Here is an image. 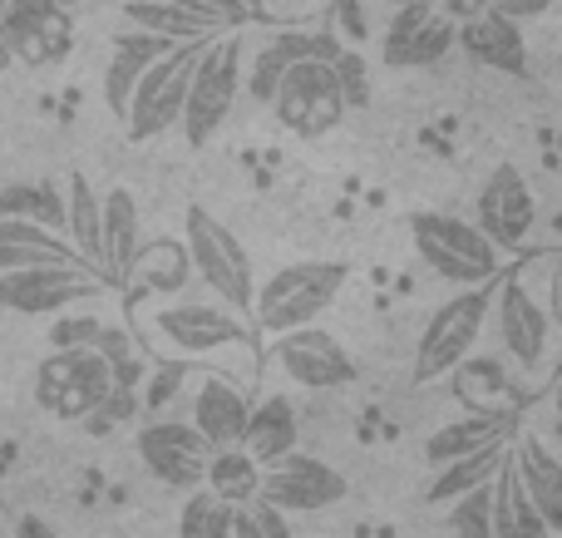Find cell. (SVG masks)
I'll use <instances>...</instances> for the list:
<instances>
[{
	"mask_svg": "<svg viewBox=\"0 0 562 538\" xmlns=\"http://www.w3.org/2000/svg\"><path fill=\"white\" fill-rule=\"evenodd\" d=\"M114 391V366L94 346H55L35 366V405L55 421H89Z\"/></svg>",
	"mask_w": 562,
	"mask_h": 538,
	"instance_id": "ba28073f",
	"label": "cell"
},
{
	"mask_svg": "<svg viewBox=\"0 0 562 538\" xmlns=\"http://www.w3.org/2000/svg\"><path fill=\"white\" fill-rule=\"evenodd\" d=\"M15 538H59V529H49V524L40 519V514H20Z\"/></svg>",
	"mask_w": 562,
	"mask_h": 538,
	"instance_id": "f6af8a7d",
	"label": "cell"
},
{
	"mask_svg": "<svg viewBox=\"0 0 562 538\" xmlns=\"http://www.w3.org/2000/svg\"><path fill=\"white\" fill-rule=\"evenodd\" d=\"M183 247L193 257V277L213 292V302L233 306V312H252V292H257V277H252V257H247L243 237L213 217L207 208H188V223H183Z\"/></svg>",
	"mask_w": 562,
	"mask_h": 538,
	"instance_id": "8992f818",
	"label": "cell"
},
{
	"mask_svg": "<svg viewBox=\"0 0 562 538\" xmlns=\"http://www.w3.org/2000/svg\"><path fill=\"white\" fill-rule=\"evenodd\" d=\"M247 411L252 401L243 395V385H233L227 376H203L193 391V430L203 435L213 450H227V445H243L247 430Z\"/></svg>",
	"mask_w": 562,
	"mask_h": 538,
	"instance_id": "44dd1931",
	"label": "cell"
},
{
	"mask_svg": "<svg viewBox=\"0 0 562 538\" xmlns=\"http://www.w3.org/2000/svg\"><path fill=\"white\" fill-rule=\"evenodd\" d=\"M148 341L173 361L188 356H217V351H257L252 322L223 302H164L144 316Z\"/></svg>",
	"mask_w": 562,
	"mask_h": 538,
	"instance_id": "277c9868",
	"label": "cell"
},
{
	"mask_svg": "<svg viewBox=\"0 0 562 538\" xmlns=\"http://www.w3.org/2000/svg\"><path fill=\"white\" fill-rule=\"evenodd\" d=\"M330 69H336V85L346 94V109H366L370 104V59L360 55V45H340L330 55Z\"/></svg>",
	"mask_w": 562,
	"mask_h": 538,
	"instance_id": "8d00e7d4",
	"label": "cell"
},
{
	"mask_svg": "<svg viewBox=\"0 0 562 538\" xmlns=\"http://www.w3.org/2000/svg\"><path fill=\"white\" fill-rule=\"evenodd\" d=\"M124 15H128V25L154 30V35L173 40V45H183V40H207V35H217L207 20H198L193 10L173 5V0H128Z\"/></svg>",
	"mask_w": 562,
	"mask_h": 538,
	"instance_id": "d6a6232c",
	"label": "cell"
},
{
	"mask_svg": "<svg viewBox=\"0 0 562 538\" xmlns=\"http://www.w3.org/2000/svg\"><path fill=\"white\" fill-rule=\"evenodd\" d=\"M173 5L193 10L213 30H243L247 25V0H173Z\"/></svg>",
	"mask_w": 562,
	"mask_h": 538,
	"instance_id": "ab89813d",
	"label": "cell"
},
{
	"mask_svg": "<svg viewBox=\"0 0 562 538\" xmlns=\"http://www.w3.org/2000/svg\"><path fill=\"white\" fill-rule=\"evenodd\" d=\"M474 223H479V233L494 247H504V253H518V247L533 237L538 198L514 164H498L494 173L484 178V188H479V198H474Z\"/></svg>",
	"mask_w": 562,
	"mask_h": 538,
	"instance_id": "9a60e30c",
	"label": "cell"
},
{
	"mask_svg": "<svg viewBox=\"0 0 562 538\" xmlns=\"http://www.w3.org/2000/svg\"><path fill=\"white\" fill-rule=\"evenodd\" d=\"M350 282V262H326V257H306V262H291L272 272L262 287L252 292V326L257 332H296L311 326L336 306V296Z\"/></svg>",
	"mask_w": 562,
	"mask_h": 538,
	"instance_id": "7a4b0ae2",
	"label": "cell"
},
{
	"mask_svg": "<svg viewBox=\"0 0 562 538\" xmlns=\"http://www.w3.org/2000/svg\"><path fill=\"white\" fill-rule=\"evenodd\" d=\"M488 524H494V538H553L543 514H538L533 500L524 494V480H518L508 455H504V464H498V474L488 480Z\"/></svg>",
	"mask_w": 562,
	"mask_h": 538,
	"instance_id": "484cf974",
	"label": "cell"
},
{
	"mask_svg": "<svg viewBox=\"0 0 562 538\" xmlns=\"http://www.w3.org/2000/svg\"><path fill=\"white\" fill-rule=\"evenodd\" d=\"M0 35L10 45V59L49 69L75 49V15L65 0H0Z\"/></svg>",
	"mask_w": 562,
	"mask_h": 538,
	"instance_id": "7c38bea8",
	"label": "cell"
},
{
	"mask_svg": "<svg viewBox=\"0 0 562 538\" xmlns=\"http://www.w3.org/2000/svg\"><path fill=\"white\" fill-rule=\"evenodd\" d=\"M553 296L562 302V257H558V267H553Z\"/></svg>",
	"mask_w": 562,
	"mask_h": 538,
	"instance_id": "bcb514c9",
	"label": "cell"
},
{
	"mask_svg": "<svg viewBox=\"0 0 562 538\" xmlns=\"http://www.w3.org/2000/svg\"><path fill=\"white\" fill-rule=\"evenodd\" d=\"M449 534L454 538H494V524H488V484L469 490L464 500L449 504Z\"/></svg>",
	"mask_w": 562,
	"mask_h": 538,
	"instance_id": "74e56055",
	"label": "cell"
},
{
	"mask_svg": "<svg viewBox=\"0 0 562 538\" xmlns=\"http://www.w3.org/2000/svg\"><path fill=\"white\" fill-rule=\"evenodd\" d=\"M99 292H104V277L89 272L85 262H35L0 272V312L20 316H55Z\"/></svg>",
	"mask_w": 562,
	"mask_h": 538,
	"instance_id": "8fae6325",
	"label": "cell"
},
{
	"mask_svg": "<svg viewBox=\"0 0 562 538\" xmlns=\"http://www.w3.org/2000/svg\"><path fill=\"white\" fill-rule=\"evenodd\" d=\"M168 49H173V40L154 35V30H138V25L124 30V35L114 40V55H109V69H104V104H109V114L124 119L138 75H144L158 55H168Z\"/></svg>",
	"mask_w": 562,
	"mask_h": 538,
	"instance_id": "cb8c5ba5",
	"label": "cell"
},
{
	"mask_svg": "<svg viewBox=\"0 0 562 538\" xmlns=\"http://www.w3.org/2000/svg\"><path fill=\"white\" fill-rule=\"evenodd\" d=\"M494 332H498V356L508 361L518 391H548L553 376L562 371V322L548 296L528 287L524 272H498L494 282Z\"/></svg>",
	"mask_w": 562,
	"mask_h": 538,
	"instance_id": "6da1fadb",
	"label": "cell"
},
{
	"mask_svg": "<svg viewBox=\"0 0 562 538\" xmlns=\"http://www.w3.org/2000/svg\"><path fill=\"white\" fill-rule=\"evenodd\" d=\"M435 10H439V15H449L454 25H464V20H474V15H484V10H494V0H435Z\"/></svg>",
	"mask_w": 562,
	"mask_h": 538,
	"instance_id": "ee69618b",
	"label": "cell"
},
{
	"mask_svg": "<svg viewBox=\"0 0 562 538\" xmlns=\"http://www.w3.org/2000/svg\"><path fill=\"white\" fill-rule=\"evenodd\" d=\"M454 49H464L474 65L494 69V75H514L524 79L528 75V40H524V25L508 20L504 10H484V15L464 20L454 35Z\"/></svg>",
	"mask_w": 562,
	"mask_h": 538,
	"instance_id": "d6986e66",
	"label": "cell"
},
{
	"mask_svg": "<svg viewBox=\"0 0 562 538\" xmlns=\"http://www.w3.org/2000/svg\"><path fill=\"white\" fill-rule=\"evenodd\" d=\"M198 45L203 40H183L173 45L168 55H158L154 65L138 75L134 94H128V109H124V128L134 144H148V138L168 134L183 114V94H188V75H193V59H198Z\"/></svg>",
	"mask_w": 562,
	"mask_h": 538,
	"instance_id": "30bf717a",
	"label": "cell"
},
{
	"mask_svg": "<svg viewBox=\"0 0 562 538\" xmlns=\"http://www.w3.org/2000/svg\"><path fill=\"white\" fill-rule=\"evenodd\" d=\"M508 460H514L518 480H524V494L533 500V509L543 514V524L558 538L562 534V460L538 440V435L508 440Z\"/></svg>",
	"mask_w": 562,
	"mask_h": 538,
	"instance_id": "603a6c76",
	"label": "cell"
},
{
	"mask_svg": "<svg viewBox=\"0 0 562 538\" xmlns=\"http://www.w3.org/2000/svg\"><path fill=\"white\" fill-rule=\"evenodd\" d=\"M35 262H79L75 247L65 233L30 217H0V272L15 267H35Z\"/></svg>",
	"mask_w": 562,
	"mask_h": 538,
	"instance_id": "4316f807",
	"label": "cell"
},
{
	"mask_svg": "<svg viewBox=\"0 0 562 538\" xmlns=\"http://www.w3.org/2000/svg\"><path fill=\"white\" fill-rule=\"evenodd\" d=\"M488 306H494V282L484 287H459L445 306H435V316L425 322L415 341V385L449 381L459 361L479 346L488 326Z\"/></svg>",
	"mask_w": 562,
	"mask_h": 538,
	"instance_id": "52a82bcc",
	"label": "cell"
},
{
	"mask_svg": "<svg viewBox=\"0 0 562 538\" xmlns=\"http://www.w3.org/2000/svg\"><path fill=\"white\" fill-rule=\"evenodd\" d=\"M65 5H75V0H65Z\"/></svg>",
	"mask_w": 562,
	"mask_h": 538,
	"instance_id": "f907efd6",
	"label": "cell"
},
{
	"mask_svg": "<svg viewBox=\"0 0 562 538\" xmlns=\"http://www.w3.org/2000/svg\"><path fill=\"white\" fill-rule=\"evenodd\" d=\"M0 217H30L65 233V193L55 183H0Z\"/></svg>",
	"mask_w": 562,
	"mask_h": 538,
	"instance_id": "836d02e7",
	"label": "cell"
},
{
	"mask_svg": "<svg viewBox=\"0 0 562 538\" xmlns=\"http://www.w3.org/2000/svg\"><path fill=\"white\" fill-rule=\"evenodd\" d=\"M301 440V415L291 405V395H262V401L247 411V430H243V450L252 455L257 464H272L286 450H296Z\"/></svg>",
	"mask_w": 562,
	"mask_h": 538,
	"instance_id": "d4e9b609",
	"label": "cell"
},
{
	"mask_svg": "<svg viewBox=\"0 0 562 538\" xmlns=\"http://www.w3.org/2000/svg\"><path fill=\"white\" fill-rule=\"evenodd\" d=\"M330 30L350 45H370L375 35V20L366 15V0H330Z\"/></svg>",
	"mask_w": 562,
	"mask_h": 538,
	"instance_id": "f35d334b",
	"label": "cell"
},
{
	"mask_svg": "<svg viewBox=\"0 0 562 538\" xmlns=\"http://www.w3.org/2000/svg\"><path fill=\"white\" fill-rule=\"evenodd\" d=\"M99 233H104V287H124L138 247H144V223H138V198L128 188H109L99 198Z\"/></svg>",
	"mask_w": 562,
	"mask_h": 538,
	"instance_id": "7402d4cb",
	"label": "cell"
},
{
	"mask_svg": "<svg viewBox=\"0 0 562 538\" xmlns=\"http://www.w3.org/2000/svg\"><path fill=\"white\" fill-rule=\"evenodd\" d=\"M15 59H10V45H5V35H0V69H10Z\"/></svg>",
	"mask_w": 562,
	"mask_h": 538,
	"instance_id": "7dc6e473",
	"label": "cell"
},
{
	"mask_svg": "<svg viewBox=\"0 0 562 538\" xmlns=\"http://www.w3.org/2000/svg\"><path fill=\"white\" fill-rule=\"evenodd\" d=\"M272 361L281 366L286 381H296L301 391H346L356 385V356L336 341L330 332H321L316 322L296 326V332H281L272 346Z\"/></svg>",
	"mask_w": 562,
	"mask_h": 538,
	"instance_id": "4fadbf2b",
	"label": "cell"
},
{
	"mask_svg": "<svg viewBox=\"0 0 562 538\" xmlns=\"http://www.w3.org/2000/svg\"><path fill=\"white\" fill-rule=\"evenodd\" d=\"M449 381H454V395L469 405V411H488V405L518 401V381H514V371H508V361L494 351L479 356V346L449 371Z\"/></svg>",
	"mask_w": 562,
	"mask_h": 538,
	"instance_id": "83f0119b",
	"label": "cell"
},
{
	"mask_svg": "<svg viewBox=\"0 0 562 538\" xmlns=\"http://www.w3.org/2000/svg\"><path fill=\"white\" fill-rule=\"evenodd\" d=\"M508 445H488V450H474V455H459V460H445L435 464V480L425 484V504L429 509H449L454 500H464L469 490H479V484H488L498 474V464H504Z\"/></svg>",
	"mask_w": 562,
	"mask_h": 538,
	"instance_id": "f546056e",
	"label": "cell"
},
{
	"mask_svg": "<svg viewBox=\"0 0 562 538\" xmlns=\"http://www.w3.org/2000/svg\"><path fill=\"white\" fill-rule=\"evenodd\" d=\"M553 237H558V243H562V208H558V213H553Z\"/></svg>",
	"mask_w": 562,
	"mask_h": 538,
	"instance_id": "c3c4849f",
	"label": "cell"
},
{
	"mask_svg": "<svg viewBox=\"0 0 562 538\" xmlns=\"http://www.w3.org/2000/svg\"><path fill=\"white\" fill-rule=\"evenodd\" d=\"M454 35L459 25L449 15H439L435 0H409L395 5L385 35H380V59L390 69H429L445 55H454Z\"/></svg>",
	"mask_w": 562,
	"mask_h": 538,
	"instance_id": "2e32d148",
	"label": "cell"
},
{
	"mask_svg": "<svg viewBox=\"0 0 562 538\" xmlns=\"http://www.w3.org/2000/svg\"><path fill=\"white\" fill-rule=\"evenodd\" d=\"M243 94V35H207L198 45L193 75H188V94H183V114H178V128H183L188 148H207L223 124L233 119V104Z\"/></svg>",
	"mask_w": 562,
	"mask_h": 538,
	"instance_id": "3957f363",
	"label": "cell"
},
{
	"mask_svg": "<svg viewBox=\"0 0 562 538\" xmlns=\"http://www.w3.org/2000/svg\"><path fill=\"white\" fill-rule=\"evenodd\" d=\"M178 538H233V504L217 500L213 490H188L178 509Z\"/></svg>",
	"mask_w": 562,
	"mask_h": 538,
	"instance_id": "e575fe53",
	"label": "cell"
},
{
	"mask_svg": "<svg viewBox=\"0 0 562 538\" xmlns=\"http://www.w3.org/2000/svg\"><path fill=\"white\" fill-rule=\"evenodd\" d=\"M262 484V464L243 450V445H227V450H213L207 455V470H203V490H213L217 500L227 504H243L257 494Z\"/></svg>",
	"mask_w": 562,
	"mask_h": 538,
	"instance_id": "1f68e13d",
	"label": "cell"
},
{
	"mask_svg": "<svg viewBox=\"0 0 562 538\" xmlns=\"http://www.w3.org/2000/svg\"><path fill=\"white\" fill-rule=\"evenodd\" d=\"M188 277H193V257H188V247L173 243V237H158V243L138 247L124 287H138V292H183Z\"/></svg>",
	"mask_w": 562,
	"mask_h": 538,
	"instance_id": "4dcf8cb0",
	"label": "cell"
},
{
	"mask_svg": "<svg viewBox=\"0 0 562 538\" xmlns=\"http://www.w3.org/2000/svg\"><path fill=\"white\" fill-rule=\"evenodd\" d=\"M65 237L89 272L104 277V233H99V193L85 173H69L65 183Z\"/></svg>",
	"mask_w": 562,
	"mask_h": 538,
	"instance_id": "f1b7e54d",
	"label": "cell"
},
{
	"mask_svg": "<svg viewBox=\"0 0 562 538\" xmlns=\"http://www.w3.org/2000/svg\"><path fill=\"white\" fill-rule=\"evenodd\" d=\"M183 376H188L183 366H164V371L154 376V385H148V405H154V411H164L168 395H173L178 385H183Z\"/></svg>",
	"mask_w": 562,
	"mask_h": 538,
	"instance_id": "b9f144b4",
	"label": "cell"
},
{
	"mask_svg": "<svg viewBox=\"0 0 562 538\" xmlns=\"http://www.w3.org/2000/svg\"><path fill=\"white\" fill-rule=\"evenodd\" d=\"M385 5H390V10H395V5H409V0H385Z\"/></svg>",
	"mask_w": 562,
	"mask_h": 538,
	"instance_id": "681fc988",
	"label": "cell"
},
{
	"mask_svg": "<svg viewBox=\"0 0 562 538\" xmlns=\"http://www.w3.org/2000/svg\"><path fill=\"white\" fill-rule=\"evenodd\" d=\"M524 425V415L514 405H488V411H469L459 421H449L445 430H435L425 440V460L429 464H445V460H459V455H474V450H488V445H508Z\"/></svg>",
	"mask_w": 562,
	"mask_h": 538,
	"instance_id": "ffe728a7",
	"label": "cell"
},
{
	"mask_svg": "<svg viewBox=\"0 0 562 538\" xmlns=\"http://www.w3.org/2000/svg\"><path fill=\"white\" fill-rule=\"evenodd\" d=\"M409 237H415V253L439 282L449 287H484L498 282L504 272V247H494L479 223L454 213H415L409 217Z\"/></svg>",
	"mask_w": 562,
	"mask_h": 538,
	"instance_id": "5b68a950",
	"label": "cell"
},
{
	"mask_svg": "<svg viewBox=\"0 0 562 538\" xmlns=\"http://www.w3.org/2000/svg\"><path fill=\"white\" fill-rule=\"evenodd\" d=\"M233 538H296V529H291L286 509H277L262 494H252V500L233 504Z\"/></svg>",
	"mask_w": 562,
	"mask_h": 538,
	"instance_id": "d590c367",
	"label": "cell"
},
{
	"mask_svg": "<svg viewBox=\"0 0 562 538\" xmlns=\"http://www.w3.org/2000/svg\"><path fill=\"white\" fill-rule=\"evenodd\" d=\"M207 455L213 445L193 430V421H148L138 430V460L168 490H198L207 470Z\"/></svg>",
	"mask_w": 562,
	"mask_h": 538,
	"instance_id": "e0dca14e",
	"label": "cell"
},
{
	"mask_svg": "<svg viewBox=\"0 0 562 538\" xmlns=\"http://www.w3.org/2000/svg\"><path fill=\"white\" fill-rule=\"evenodd\" d=\"M272 114L286 134L296 138H326L340 128V119L350 114L346 94L336 85V69L330 59H296V65L281 75L277 94H272Z\"/></svg>",
	"mask_w": 562,
	"mask_h": 538,
	"instance_id": "9c48e42d",
	"label": "cell"
},
{
	"mask_svg": "<svg viewBox=\"0 0 562 538\" xmlns=\"http://www.w3.org/2000/svg\"><path fill=\"white\" fill-rule=\"evenodd\" d=\"M99 336H104L99 316H65V322H55L49 341L55 346H99Z\"/></svg>",
	"mask_w": 562,
	"mask_h": 538,
	"instance_id": "60d3db41",
	"label": "cell"
},
{
	"mask_svg": "<svg viewBox=\"0 0 562 538\" xmlns=\"http://www.w3.org/2000/svg\"><path fill=\"white\" fill-rule=\"evenodd\" d=\"M558 0H494V10H504L508 20H518V25H528V20H538V15H548Z\"/></svg>",
	"mask_w": 562,
	"mask_h": 538,
	"instance_id": "7bdbcfd3",
	"label": "cell"
},
{
	"mask_svg": "<svg viewBox=\"0 0 562 538\" xmlns=\"http://www.w3.org/2000/svg\"><path fill=\"white\" fill-rule=\"evenodd\" d=\"M346 40L336 30H277L257 45V55H243V89L257 99V104H272L281 75H286L296 59H330Z\"/></svg>",
	"mask_w": 562,
	"mask_h": 538,
	"instance_id": "ac0fdd59",
	"label": "cell"
},
{
	"mask_svg": "<svg viewBox=\"0 0 562 538\" xmlns=\"http://www.w3.org/2000/svg\"><path fill=\"white\" fill-rule=\"evenodd\" d=\"M257 494L286 514H321L346 500V474L330 470L326 460H316V455H306V450H286L281 460L262 464Z\"/></svg>",
	"mask_w": 562,
	"mask_h": 538,
	"instance_id": "5bb4252c",
	"label": "cell"
}]
</instances>
